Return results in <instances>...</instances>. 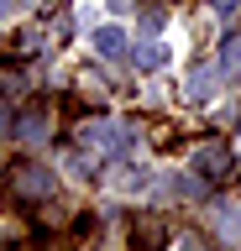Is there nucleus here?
Masks as SVG:
<instances>
[{"instance_id": "f03ea898", "label": "nucleus", "mask_w": 241, "mask_h": 251, "mask_svg": "<svg viewBox=\"0 0 241 251\" xmlns=\"http://www.w3.org/2000/svg\"><path fill=\"white\" fill-rule=\"evenodd\" d=\"M79 136H84V147H105V152H121L126 147V131H110V121H89Z\"/></svg>"}, {"instance_id": "7ed1b4c3", "label": "nucleus", "mask_w": 241, "mask_h": 251, "mask_svg": "<svg viewBox=\"0 0 241 251\" xmlns=\"http://www.w3.org/2000/svg\"><path fill=\"white\" fill-rule=\"evenodd\" d=\"M95 52L100 58H121V52H126V31L121 26H100L95 31Z\"/></svg>"}, {"instance_id": "0eeeda50", "label": "nucleus", "mask_w": 241, "mask_h": 251, "mask_svg": "<svg viewBox=\"0 0 241 251\" xmlns=\"http://www.w3.org/2000/svg\"><path fill=\"white\" fill-rule=\"evenodd\" d=\"M110 5H115V11H131V5H136V0H110Z\"/></svg>"}, {"instance_id": "39448f33", "label": "nucleus", "mask_w": 241, "mask_h": 251, "mask_svg": "<svg viewBox=\"0 0 241 251\" xmlns=\"http://www.w3.org/2000/svg\"><path fill=\"white\" fill-rule=\"evenodd\" d=\"M215 78H225V74H220V63H210V68H199V74L189 78V94H199V100H205V94L215 89Z\"/></svg>"}, {"instance_id": "6e6552de", "label": "nucleus", "mask_w": 241, "mask_h": 251, "mask_svg": "<svg viewBox=\"0 0 241 251\" xmlns=\"http://www.w3.org/2000/svg\"><path fill=\"white\" fill-rule=\"evenodd\" d=\"M5 11H11V0H0V16H5Z\"/></svg>"}, {"instance_id": "423d86ee", "label": "nucleus", "mask_w": 241, "mask_h": 251, "mask_svg": "<svg viewBox=\"0 0 241 251\" xmlns=\"http://www.w3.org/2000/svg\"><path fill=\"white\" fill-rule=\"evenodd\" d=\"M136 63H142V68H158V63H162V47H142V52H136Z\"/></svg>"}, {"instance_id": "20e7f679", "label": "nucleus", "mask_w": 241, "mask_h": 251, "mask_svg": "<svg viewBox=\"0 0 241 251\" xmlns=\"http://www.w3.org/2000/svg\"><path fill=\"white\" fill-rule=\"evenodd\" d=\"M16 188H21V194H53V168H27V173H16Z\"/></svg>"}, {"instance_id": "f257e3e1", "label": "nucleus", "mask_w": 241, "mask_h": 251, "mask_svg": "<svg viewBox=\"0 0 241 251\" xmlns=\"http://www.w3.org/2000/svg\"><path fill=\"white\" fill-rule=\"evenodd\" d=\"M194 173L210 178V183H220L225 173H231V152H225L220 141H205V147H194Z\"/></svg>"}]
</instances>
